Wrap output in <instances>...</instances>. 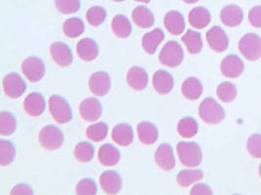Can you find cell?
I'll list each match as a JSON object with an SVG mask.
<instances>
[{"label": "cell", "mask_w": 261, "mask_h": 195, "mask_svg": "<svg viewBox=\"0 0 261 195\" xmlns=\"http://www.w3.org/2000/svg\"><path fill=\"white\" fill-rule=\"evenodd\" d=\"M75 191H76V194L94 195L98 191V187L93 180L83 179L76 184Z\"/></svg>", "instance_id": "60d3db41"}, {"label": "cell", "mask_w": 261, "mask_h": 195, "mask_svg": "<svg viewBox=\"0 0 261 195\" xmlns=\"http://www.w3.org/2000/svg\"><path fill=\"white\" fill-rule=\"evenodd\" d=\"M165 39V32L161 28H154L142 38V47L146 53L154 54L160 44Z\"/></svg>", "instance_id": "484cf974"}, {"label": "cell", "mask_w": 261, "mask_h": 195, "mask_svg": "<svg viewBox=\"0 0 261 195\" xmlns=\"http://www.w3.org/2000/svg\"><path fill=\"white\" fill-rule=\"evenodd\" d=\"M153 86L160 95H167L174 87V79L170 73L160 70L153 76Z\"/></svg>", "instance_id": "d6986e66"}, {"label": "cell", "mask_w": 261, "mask_h": 195, "mask_svg": "<svg viewBox=\"0 0 261 195\" xmlns=\"http://www.w3.org/2000/svg\"><path fill=\"white\" fill-rule=\"evenodd\" d=\"M164 24L167 31L172 36H180L185 29V20L178 11H170L166 13Z\"/></svg>", "instance_id": "7402d4cb"}, {"label": "cell", "mask_w": 261, "mask_h": 195, "mask_svg": "<svg viewBox=\"0 0 261 195\" xmlns=\"http://www.w3.org/2000/svg\"><path fill=\"white\" fill-rule=\"evenodd\" d=\"M211 13L206 8L202 6L192 9L189 13V23L195 28L202 29L203 27L207 26L211 23Z\"/></svg>", "instance_id": "4316f807"}, {"label": "cell", "mask_w": 261, "mask_h": 195, "mask_svg": "<svg viewBox=\"0 0 261 195\" xmlns=\"http://www.w3.org/2000/svg\"><path fill=\"white\" fill-rule=\"evenodd\" d=\"M154 162L162 170H173L176 165L173 148L168 144H163L159 146L154 153Z\"/></svg>", "instance_id": "9c48e42d"}, {"label": "cell", "mask_w": 261, "mask_h": 195, "mask_svg": "<svg viewBox=\"0 0 261 195\" xmlns=\"http://www.w3.org/2000/svg\"><path fill=\"white\" fill-rule=\"evenodd\" d=\"M182 1H184V2L187 3V4H194V3L198 2L199 0H182Z\"/></svg>", "instance_id": "bcb514c9"}, {"label": "cell", "mask_w": 261, "mask_h": 195, "mask_svg": "<svg viewBox=\"0 0 261 195\" xmlns=\"http://www.w3.org/2000/svg\"><path fill=\"white\" fill-rule=\"evenodd\" d=\"M179 160L188 168L198 167L202 160V149L194 142H181L176 146Z\"/></svg>", "instance_id": "6da1fadb"}, {"label": "cell", "mask_w": 261, "mask_h": 195, "mask_svg": "<svg viewBox=\"0 0 261 195\" xmlns=\"http://www.w3.org/2000/svg\"><path fill=\"white\" fill-rule=\"evenodd\" d=\"M198 131H199V124L193 117H184L177 124V132L183 138H186V139L193 138L198 134Z\"/></svg>", "instance_id": "4dcf8cb0"}, {"label": "cell", "mask_w": 261, "mask_h": 195, "mask_svg": "<svg viewBox=\"0 0 261 195\" xmlns=\"http://www.w3.org/2000/svg\"><path fill=\"white\" fill-rule=\"evenodd\" d=\"M258 173H259V176H260L261 178V164L259 165V168H258Z\"/></svg>", "instance_id": "c3c4849f"}, {"label": "cell", "mask_w": 261, "mask_h": 195, "mask_svg": "<svg viewBox=\"0 0 261 195\" xmlns=\"http://www.w3.org/2000/svg\"><path fill=\"white\" fill-rule=\"evenodd\" d=\"M159 59L165 67L176 68L184 60V51L177 41L170 40L162 49Z\"/></svg>", "instance_id": "277c9868"}, {"label": "cell", "mask_w": 261, "mask_h": 195, "mask_svg": "<svg viewBox=\"0 0 261 195\" xmlns=\"http://www.w3.org/2000/svg\"><path fill=\"white\" fill-rule=\"evenodd\" d=\"M220 19L223 24L229 27H236L244 20V12L241 7L234 4L225 6L220 12Z\"/></svg>", "instance_id": "ac0fdd59"}, {"label": "cell", "mask_w": 261, "mask_h": 195, "mask_svg": "<svg viewBox=\"0 0 261 195\" xmlns=\"http://www.w3.org/2000/svg\"><path fill=\"white\" fill-rule=\"evenodd\" d=\"M137 2H141V3H149L151 0H135Z\"/></svg>", "instance_id": "7dc6e473"}, {"label": "cell", "mask_w": 261, "mask_h": 195, "mask_svg": "<svg viewBox=\"0 0 261 195\" xmlns=\"http://www.w3.org/2000/svg\"><path fill=\"white\" fill-rule=\"evenodd\" d=\"M203 173L200 169H185L180 171L177 175V183L182 187H188L191 184L201 181Z\"/></svg>", "instance_id": "1f68e13d"}, {"label": "cell", "mask_w": 261, "mask_h": 195, "mask_svg": "<svg viewBox=\"0 0 261 195\" xmlns=\"http://www.w3.org/2000/svg\"><path fill=\"white\" fill-rule=\"evenodd\" d=\"M112 29L116 37L127 38L131 35L132 25L127 17L123 15H117L112 21Z\"/></svg>", "instance_id": "f1b7e54d"}, {"label": "cell", "mask_w": 261, "mask_h": 195, "mask_svg": "<svg viewBox=\"0 0 261 195\" xmlns=\"http://www.w3.org/2000/svg\"><path fill=\"white\" fill-rule=\"evenodd\" d=\"M107 18V11L101 6H93L86 12V20L92 26H99L105 22Z\"/></svg>", "instance_id": "f35d334b"}, {"label": "cell", "mask_w": 261, "mask_h": 195, "mask_svg": "<svg viewBox=\"0 0 261 195\" xmlns=\"http://www.w3.org/2000/svg\"><path fill=\"white\" fill-rule=\"evenodd\" d=\"M76 53L81 60L91 61L97 58L99 47L95 40L91 38H83L76 45Z\"/></svg>", "instance_id": "ffe728a7"}, {"label": "cell", "mask_w": 261, "mask_h": 195, "mask_svg": "<svg viewBox=\"0 0 261 195\" xmlns=\"http://www.w3.org/2000/svg\"><path fill=\"white\" fill-rule=\"evenodd\" d=\"M98 160L105 167L116 166L120 160V152L116 146L105 144L99 149Z\"/></svg>", "instance_id": "cb8c5ba5"}, {"label": "cell", "mask_w": 261, "mask_h": 195, "mask_svg": "<svg viewBox=\"0 0 261 195\" xmlns=\"http://www.w3.org/2000/svg\"><path fill=\"white\" fill-rule=\"evenodd\" d=\"M95 148L90 143L82 142L74 147V157L83 163L90 162L94 157Z\"/></svg>", "instance_id": "74e56055"}, {"label": "cell", "mask_w": 261, "mask_h": 195, "mask_svg": "<svg viewBox=\"0 0 261 195\" xmlns=\"http://www.w3.org/2000/svg\"><path fill=\"white\" fill-rule=\"evenodd\" d=\"M16 157V148L12 142L8 140H0V165L8 166Z\"/></svg>", "instance_id": "836d02e7"}, {"label": "cell", "mask_w": 261, "mask_h": 195, "mask_svg": "<svg viewBox=\"0 0 261 195\" xmlns=\"http://www.w3.org/2000/svg\"><path fill=\"white\" fill-rule=\"evenodd\" d=\"M102 190L107 194L119 193L122 186V180L119 173L115 171H105L99 179Z\"/></svg>", "instance_id": "5bb4252c"}, {"label": "cell", "mask_w": 261, "mask_h": 195, "mask_svg": "<svg viewBox=\"0 0 261 195\" xmlns=\"http://www.w3.org/2000/svg\"><path fill=\"white\" fill-rule=\"evenodd\" d=\"M126 81L131 89L135 91H143L148 86V73L143 68L132 67L126 75Z\"/></svg>", "instance_id": "e0dca14e"}, {"label": "cell", "mask_w": 261, "mask_h": 195, "mask_svg": "<svg viewBox=\"0 0 261 195\" xmlns=\"http://www.w3.org/2000/svg\"><path fill=\"white\" fill-rule=\"evenodd\" d=\"M237 87L232 82H222L217 86L216 95L219 100L225 104L232 103L237 98Z\"/></svg>", "instance_id": "e575fe53"}, {"label": "cell", "mask_w": 261, "mask_h": 195, "mask_svg": "<svg viewBox=\"0 0 261 195\" xmlns=\"http://www.w3.org/2000/svg\"><path fill=\"white\" fill-rule=\"evenodd\" d=\"M132 20L134 24L141 28L152 27L154 24V14L146 6H137L132 12Z\"/></svg>", "instance_id": "d4e9b609"}, {"label": "cell", "mask_w": 261, "mask_h": 195, "mask_svg": "<svg viewBox=\"0 0 261 195\" xmlns=\"http://www.w3.org/2000/svg\"><path fill=\"white\" fill-rule=\"evenodd\" d=\"M138 139L145 146H151L159 139V130L154 123L143 121L137 126Z\"/></svg>", "instance_id": "44dd1931"}, {"label": "cell", "mask_w": 261, "mask_h": 195, "mask_svg": "<svg viewBox=\"0 0 261 195\" xmlns=\"http://www.w3.org/2000/svg\"><path fill=\"white\" fill-rule=\"evenodd\" d=\"M241 54L249 61H257L261 58V38L255 34H248L239 41Z\"/></svg>", "instance_id": "8992f818"}, {"label": "cell", "mask_w": 261, "mask_h": 195, "mask_svg": "<svg viewBox=\"0 0 261 195\" xmlns=\"http://www.w3.org/2000/svg\"><path fill=\"white\" fill-rule=\"evenodd\" d=\"M103 112L101 102L96 98H87L83 100L80 106V113L83 120L87 122L97 121Z\"/></svg>", "instance_id": "30bf717a"}, {"label": "cell", "mask_w": 261, "mask_h": 195, "mask_svg": "<svg viewBox=\"0 0 261 195\" xmlns=\"http://www.w3.org/2000/svg\"><path fill=\"white\" fill-rule=\"evenodd\" d=\"M50 55L53 61L62 68L71 66L73 61L71 48L64 42H54L50 46Z\"/></svg>", "instance_id": "4fadbf2b"}, {"label": "cell", "mask_w": 261, "mask_h": 195, "mask_svg": "<svg viewBox=\"0 0 261 195\" xmlns=\"http://www.w3.org/2000/svg\"><path fill=\"white\" fill-rule=\"evenodd\" d=\"M45 99L40 93H31L24 99V110L30 116H40L45 110Z\"/></svg>", "instance_id": "2e32d148"}, {"label": "cell", "mask_w": 261, "mask_h": 195, "mask_svg": "<svg viewBox=\"0 0 261 195\" xmlns=\"http://www.w3.org/2000/svg\"><path fill=\"white\" fill-rule=\"evenodd\" d=\"M220 70L226 77L237 78L244 73L245 64L242 59H240L236 55H228L221 61Z\"/></svg>", "instance_id": "9a60e30c"}, {"label": "cell", "mask_w": 261, "mask_h": 195, "mask_svg": "<svg viewBox=\"0 0 261 195\" xmlns=\"http://www.w3.org/2000/svg\"><path fill=\"white\" fill-rule=\"evenodd\" d=\"M113 1H115V2H122V1H124V0H113Z\"/></svg>", "instance_id": "681fc988"}, {"label": "cell", "mask_w": 261, "mask_h": 195, "mask_svg": "<svg viewBox=\"0 0 261 195\" xmlns=\"http://www.w3.org/2000/svg\"><path fill=\"white\" fill-rule=\"evenodd\" d=\"M247 148L249 155L253 158H261V135H251L247 143Z\"/></svg>", "instance_id": "b9f144b4"}, {"label": "cell", "mask_w": 261, "mask_h": 195, "mask_svg": "<svg viewBox=\"0 0 261 195\" xmlns=\"http://www.w3.org/2000/svg\"><path fill=\"white\" fill-rule=\"evenodd\" d=\"M49 110L55 121L59 124L69 123L72 119V110L69 102L59 95H52L49 98Z\"/></svg>", "instance_id": "3957f363"}, {"label": "cell", "mask_w": 261, "mask_h": 195, "mask_svg": "<svg viewBox=\"0 0 261 195\" xmlns=\"http://www.w3.org/2000/svg\"><path fill=\"white\" fill-rule=\"evenodd\" d=\"M3 90L5 95L10 99H18L24 95L27 83L23 77L16 73H11L3 78Z\"/></svg>", "instance_id": "52a82bcc"}, {"label": "cell", "mask_w": 261, "mask_h": 195, "mask_svg": "<svg viewBox=\"0 0 261 195\" xmlns=\"http://www.w3.org/2000/svg\"><path fill=\"white\" fill-rule=\"evenodd\" d=\"M55 6L60 13L70 15L81 9V0H55Z\"/></svg>", "instance_id": "ab89813d"}, {"label": "cell", "mask_w": 261, "mask_h": 195, "mask_svg": "<svg viewBox=\"0 0 261 195\" xmlns=\"http://www.w3.org/2000/svg\"><path fill=\"white\" fill-rule=\"evenodd\" d=\"M85 26L83 20L80 18H71L68 19L63 24V31L65 36L69 38H75L82 36L84 32Z\"/></svg>", "instance_id": "d6a6232c"}, {"label": "cell", "mask_w": 261, "mask_h": 195, "mask_svg": "<svg viewBox=\"0 0 261 195\" xmlns=\"http://www.w3.org/2000/svg\"><path fill=\"white\" fill-rule=\"evenodd\" d=\"M22 73L32 82H38L45 74V64L38 57H29L22 62Z\"/></svg>", "instance_id": "ba28073f"}, {"label": "cell", "mask_w": 261, "mask_h": 195, "mask_svg": "<svg viewBox=\"0 0 261 195\" xmlns=\"http://www.w3.org/2000/svg\"><path fill=\"white\" fill-rule=\"evenodd\" d=\"M108 132H109V127L105 122H97L87 128L86 136L91 141L95 143H100L106 139Z\"/></svg>", "instance_id": "d590c367"}, {"label": "cell", "mask_w": 261, "mask_h": 195, "mask_svg": "<svg viewBox=\"0 0 261 195\" xmlns=\"http://www.w3.org/2000/svg\"><path fill=\"white\" fill-rule=\"evenodd\" d=\"M199 115L207 124H218L225 118V110L214 98H205L200 105Z\"/></svg>", "instance_id": "7a4b0ae2"}, {"label": "cell", "mask_w": 261, "mask_h": 195, "mask_svg": "<svg viewBox=\"0 0 261 195\" xmlns=\"http://www.w3.org/2000/svg\"><path fill=\"white\" fill-rule=\"evenodd\" d=\"M181 92L187 100L196 101L202 96V82L196 77L187 78L181 87Z\"/></svg>", "instance_id": "83f0119b"}, {"label": "cell", "mask_w": 261, "mask_h": 195, "mask_svg": "<svg viewBox=\"0 0 261 195\" xmlns=\"http://www.w3.org/2000/svg\"><path fill=\"white\" fill-rule=\"evenodd\" d=\"M182 42L185 44L190 54H199L202 51V36L200 32L194 29H188L186 31V34L182 37Z\"/></svg>", "instance_id": "f546056e"}, {"label": "cell", "mask_w": 261, "mask_h": 195, "mask_svg": "<svg viewBox=\"0 0 261 195\" xmlns=\"http://www.w3.org/2000/svg\"><path fill=\"white\" fill-rule=\"evenodd\" d=\"M206 41L210 47L216 53H222L229 46V38L226 35L225 30L218 25L212 27L206 32Z\"/></svg>", "instance_id": "7c38bea8"}, {"label": "cell", "mask_w": 261, "mask_h": 195, "mask_svg": "<svg viewBox=\"0 0 261 195\" xmlns=\"http://www.w3.org/2000/svg\"><path fill=\"white\" fill-rule=\"evenodd\" d=\"M17 129V119L11 112L2 111L0 113V135L10 136Z\"/></svg>", "instance_id": "8d00e7d4"}, {"label": "cell", "mask_w": 261, "mask_h": 195, "mask_svg": "<svg viewBox=\"0 0 261 195\" xmlns=\"http://www.w3.org/2000/svg\"><path fill=\"white\" fill-rule=\"evenodd\" d=\"M249 24L253 27L261 28V5L251 8L249 12Z\"/></svg>", "instance_id": "7bdbcfd3"}, {"label": "cell", "mask_w": 261, "mask_h": 195, "mask_svg": "<svg viewBox=\"0 0 261 195\" xmlns=\"http://www.w3.org/2000/svg\"><path fill=\"white\" fill-rule=\"evenodd\" d=\"M89 89L92 94L98 97L106 96L111 90V78L106 72H97L89 78Z\"/></svg>", "instance_id": "8fae6325"}, {"label": "cell", "mask_w": 261, "mask_h": 195, "mask_svg": "<svg viewBox=\"0 0 261 195\" xmlns=\"http://www.w3.org/2000/svg\"><path fill=\"white\" fill-rule=\"evenodd\" d=\"M112 138L116 144L120 146H130L134 139L133 129L129 124L120 123L114 127Z\"/></svg>", "instance_id": "603a6c76"}, {"label": "cell", "mask_w": 261, "mask_h": 195, "mask_svg": "<svg viewBox=\"0 0 261 195\" xmlns=\"http://www.w3.org/2000/svg\"><path fill=\"white\" fill-rule=\"evenodd\" d=\"M34 193V189L28 183H19L18 185L14 186L11 190V194L31 195Z\"/></svg>", "instance_id": "f6af8a7d"}, {"label": "cell", "mask_w": 261, "mask_h": 195, "mask_svg": "<svg viewBox=\"0 0 261 195\" xmlns=\"http://www.w3.org/2000/svg\"><path fill=\"white\" fill-rule=\"evenodd\" d=\"M190 193L192 195H212L213 190L205 183H197L192 187Z\"/></svg>", "instance_id": "ee69618b"}, {"label": "cell", "mask_w": 261, "mask_h": 195, "mask_svg": "<svg viewBox=\"0 0 261 195\" xmlns=\"http://www.w3.org/2000/svg\"><path fill=\"white\" fill-rule=\"evenodd\" d=\"M40 146L47 150L59 149L64 144V134L58 127L48 125L41 129L38 134Z\"/></svg>", "instance_id": "5b68a950"}]
</instances>
